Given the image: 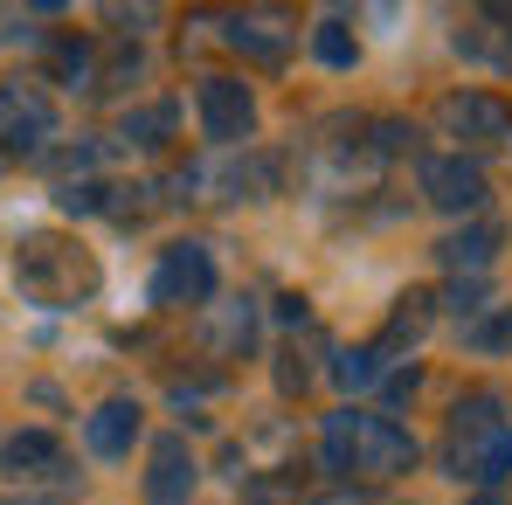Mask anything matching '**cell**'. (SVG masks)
I'll use <instances>...</instances> for the list:
<instances>
[{"label":"cell","mask_w":512,"mask_h":505,"mask_svg":"<svg viewBox=\"0 0 512 505\" xmlns=\"http://www.w3.org/2000/svg\"><path fill=\"white\" fill-rule=\"evenodd\" d=\"M14 284H21L28 305L70 312V305H90V298H97L104 270H97V256H90L77 236H63V229H28V236L14 243Z\"/></svg>","instance_id":"6da1fadb"},{"label":"cell","mask_w":512,"mask_h":505,"mask_svg":"<svg viewBox=\"0 0 512 505\" xmlns=\"http://www.w3.org/2000/svg\"><path fill=\"white\" fill-rule=\"evenodd\" d=\"M326 471L333 478H402L416 464V436L388 416H360V409H340L326 416V443H319Z\"/></svg>","instance_id":"7a4b0ae2"},{"label":"cell","mask_w":512,"mask_h":505,"mask_svg":"<svg viewBox=\"0 0 512 505\" xmlns=\"http://www.w3.org/2000/svg\"><path fill=\"white\" fill-rule=\"evenodd\" d=\"M436 125L471 153H512V111L499 97H485V90H450L436 104Z\"/></svg>","instance_id":"3957f363"},{"label":"cell","mask_w":512,"mask_h":505,"mask_svg":"<svg viewBox=\"0 0 512 505\" xmlns=\"http://www.w3.org/2000/svg\"><path fill=\"white\" fill-rule=\"evenodd\" d=\"M194 111H201V132L215 146H243L256 132V97L243 77H201L194 84Z\"/></svg>","instance_id":"277c9868"},{"label":"cell","mask_w":512,"mask_h":505,"mask_svg":"<svg viewBox=\"0 0 512 505\" xmlns=\"http://www.w3.org/2000/svg\"><path fill=\"white\" fill-rule=\"evenodd\" d=\"M0 471H7V478H28V485H77L70 450H63V436H49V429H7V436H0Z\"/></svg>","instance_id":"5b68a950"},{"label":"cell","mask_w":512,"mask_h":505,"mask_svg":"<svg viewBox=\"0 0 512 505\" xmlns=\"http://www.w3.org/2000/svg\"><path fill=\"white\" fill-rule=\"evenodd\" d=\"M215 298V256L208 243H173L153 270V305H208Z\"/></svg>","instance_id":"8992f818"},{"label":"cell","mask_w":512,"mask_h":505,"mask_svg":"<svg viewBox=\"0 0 512 505\" xmlns=\"http://www.w3.org/2000/svg\"><path fill=\"white\" fill-rule=\"evenodd\" d=\"M423 194L443 215H478L485 208V167L471 153H436V160H423Z\"/></svg>","instance_id":"52a82bcc"},{"label":"cell","mask_w":512,"mask_h":505,"mask_svg":"<svg viewBox=\"0 0 512 505\" xmlns=\"http://www.w3.org/2000/svg\"><path fill=\"white\" fill-rule=\"evenodd\" d=\"M49 132H56L49 97H35L28 84H0V139H7V153H42Z\"/></svg>","instance_id":"ba28073f"},{"label":"cell","mask_w":512,"mask_h":505,"mask_svg":"<svg viewBox=\"0 0 512 505\" xmlns=\"http://www.w3.org/2000/svg\"><path fill=\"white\" fill-rule=\"evenodd\" d=\"M222 42H229L236 56H250L256 70H284V63H291V28H277V21H263V14H229V21H222Z\"/></svg>","instance_id":"9c48e42d"},{"label":"cell","mask_w":512,"mask_h":505,"mask_svg":"<svg viewBox=\"0 0 512 505\" xmlns=\"http://www.w3.org/2000/svg\"><path fill=\"white\" fill-rule=\"evenodd\" d=\"M194 499V457L180 436L153 443V471H146V505H187Z\"/></svg>","instance_id":"30bf717a"},{"label":"cell","mask_w":512,"mask_h":505,"mask_svg":"<svg viewBox=\"0 0 512 505\" xmlns=\"http://www.w3.org/2000/svg\"><path fill=\"white\" fill-rule=\"evenodd\" d=\"M139 429H146L139 402H104V409L84 416V443L97 450V457H125V450L139 443Z\"/></svg>","instance_id":"8fae6325"},{"label":"cell","mask_w":512,"mask_h":505,"mask_svg":"<svg viewBox=\"0 0 512 505\" xmlns=\"http://www.w3.org/2000/svg\"><path fill=\"white\" fill-rule=\"evenodd\" d=\"M457 478H471V485H499L512 478V429H492V436H478V443H464L457 450Z\"/></svg>","instance_id":"7c38bea8"},{"label":"cell","mask_w":512,"mask_h":505,"mask_svg":"<svg viewBox=\"0 0 512 505\" xmlns=\"http://www.w3.org/2000/svg\"><path fill=\"white\" fill-rule=\"evenodd\" d=\"M492 250H499V222H471V229H457V236H443L436 243V263L443 270H471V277H485V263H492Z\"/></svg>","instance_id":"4fadbf2b"},{"label":"cell","mask_w":512,"mask_h":505,"mask_svg":"<svg viewBox=\"0 0 512 505\" xmlns=\"http://www.w3.org/2000/svg\"><path fill=\"white\" fill-rule=\"evenodd\" d=\"M429 319H436V291H409V298L395 305V319L381 326V339H374V353L388 360V353H402V346H416V339L429 333Z\"/></svg>","instance_id":"5bb4252c"},{"label":"cell","mask_w":512,"mask_h":505,"mask_svg":"<svg viewBox=\"0 0 512 505\" xmlns=\"http://www.w3.org/2000/svg\"><path fill=\"white\" fill-rule=\"evenodd\" d=\"M492 429H506V422H499V395H492V388H478L471 402H457V416H450L457 450H464V443H478V436H492Z\"/></svg>","instance_id":"9a60e30c"},{"label":"cell","mask_w":512,"mask_h":505,"mask_svg":"<svg viewBox=\"0 0 512 505\" xmlns=\"http://www.w3.org/2000/svg\"><path fill=\"white\" fill-rule=\"evenodd\" d=\"M250 339H256V305H250V298L222 305V319H215V333H208V346H215V353H243Z\"/></svg>","instance_id":"2e32d148"},{"label":"cell","mask_w":512,"mask_h":505,"mask_svg":"<svg viewBox=\"0 0 512 505\" xmlns=\"http://www.w3.org/2000/svg\"><path fill=\"white\" fill-rule=\"evenodd\" d=\"M173 125H180V111H173V104H146V111H132V118H125V139L153 153V146H167V139H173Z\"/></svg>","instance_id":"e0dca14e"},{"label":"cell","mask_w":512,"mask_h":505,"mask_svg":"<svg viewBox=\"0 0 512 505\" xmlns=\"http://www.w3.org/2000/svg\"><path fill=\"white\" fill-rule=\"evenodd\" d=\"M312 49H319L326 70H353V63H360V42H353L346 21H319V28H312Z\"/></svg>","instance_id":"ac0fdd59"},{"label":"cell","mask_w":512,"mask_h":505,"mask_svg":"<svg viewBox=\"0 0 512 505\" xmlns=\"http://www.w3.org/2000/svg\"><path fill=\"white\" fill-rule=\"evenodd\" d=\"M333 381H340V388H353V395H360V388H374V381H381V353H374V346L340 353V360H333Z\"/></svg>","instance_id":"d6986e66"},{"label":"cell","mask_w":512,"mask_h":505,"mask_svg":"<svg viewBox=\"0 0 512 505\" xmlns=\"http://www.w3.org/2000/svg\"><path fill=\"white\" fill-rule=\"evenodd\" d=\"M471 346H478V353H512V312H492V319H478V326H471Z\"/></svg>","instance_id":"ffe728a7"},{"label":"cell","mask_w":512,"mask_h":505,"mask_svg":"<svg viewBox=\"0 0 512 505\" xmlns=\"http://www.w3.org/2000/svg\"><path fill=\"white\" fill-rule=\"evenodd\" d=\"M63 208H70V215H97V208H111V187H104V180H70V187H63Z\"/></svg>","instance_id":"44dd1931"},{"label":"cell","mask_w":512,"mask_h":505,"mask_svg":"<svg viewBox=\"0 0 512 505\" xmlns=\"http://www.w3.org/2000/svg\"><path fill=\"white\" fill-rule=\"evenodd\" d=\"M450 312H457V319L485 312V277H457V284H450Z\"/></svg>","instance_id":"7402d4cb"},{"label":"cell","mask_w":512,"mask_h":505,"mask_svg":"<svg viewBox=\"0 0 512 505\" xmlns=\"http://www.w3.org/2000/svg\"><path fill=\"white\" fill-rule=\"evenodd\" d=\"M0 505H56V499H28V492H21V499H0Z\"/></svg>","instance_id":"603a6c76"},{"label":"cell","mask_w":512,"mask_h":505,"mask_svg":"<svg viewBox=\"0 0 512 505\" xmlns=\"http://www.w3.org/2000/svg\"><path fill=\"white\" fill-rule=\"evenodd\" d=\"M478 505H492V499H478Z\"/></svg>","instance_id":"cb8c5ba5"}]
</instances>
